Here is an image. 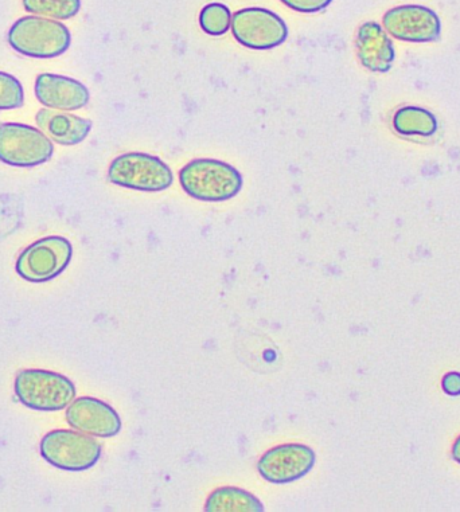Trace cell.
Here are the masks:
<instances>
[{
  "label": "cell",
  "mask_w": 460,
  "mask_h": 512,
  "mask_svg": "<svg viewBox=\"0 0 460 512\" xmlns=\"http://www.w3.org/2000/svg\"><path fill=\"white\" fill-rule=\"evenodd\" d=\"M233 15L225 5L210 3L201 10L200 26L206 34L212 37H221L228 33L232 26Z\"/></svg>",
  "instance_id": "ac0fdd59"
},
{
  "label": "cell",
  "mask_w": 460,
  "mask_h": 512,
  "mask_svg": "<svg viewBox=\"0 0 460 512\" xmlns=\"http://www.w3.org/2000/svg\"><path fill=\"white\" fill-rule=\"evenodd\" d=\"M393 127L397 134L408 136H420L430 138L438 131V120L427 109L419 107H404L393 116Z\"/></svg>",
  "instance_id": "2e32d148"
},
{
  "label": "cell",
  "mask_w": 460,
  "mask_h": 512,
  "mask_svg": "<svg viewBox=\"0 0 460 512\" xmlns=\"http://www.w3.org/2000/svg\"><path fill=\"white\" fill-rule=\"evenodd\" d=\"M52 140L27 124H0V162L13 167H35L53 158Z\"/></svg>",
  "instance_id": "52a82bcc"
},
{
  "label": "cell",
  "mask_w": 460,
  "mask_h": 512,
  "mask_svg": "<svg viewBox=\"0 0 460 512\" xmlns=\"http://www.w3.org/2000/svg\"><path fill=\"white\" fill-rule=\"evenodd\" d=\"M442 388L444 393L451 397L460 396V374L459 373H448L444 375L442 381Z\"/></svg>",
  "instance_id": "44dd1931"
},
{
  "label": "cell",
  "mask_w": 460,
  "mask_h": 512,
  "mask_svg": "<svg viewBox=\"0 0 460 512\" xmlns=\"http://www.w3.org/2000/svg\"><path fill=\"white\" fill-rule=\"evenodd\" d=\"M385 30L393 38L412 44L438 41L442 22L434 10L426 6L404 5L389 10L382 18Z\"/></svg>",
  "instance_id": "30bf717a"
},
{
  "label": "cell",
  "mask_w": 460,
  "mask_h": 512,
  "mask_svg": "<svg viewBox=\"0 0 460 512\" xmlns=\"http://www.w3.org/2000/svg\"><path fill=\"white\" fill-rule=\"evenodd\" d=\"M73 257L68 238L50 236L35 241L19 254L17 273L30 283H48L62 275Z\"/></svg>",
  "instance_id": "8992f818"
},
{
  "label": "cell",
  "mask_w": 460,
  "mask_h": 512,
  "mask_svg": "<svg viewBox=\"0 0 460 512\" xmlns=\"http://www.w3.org/2000/svg\"><path fill=\"white\" fill-rule=\"evenodd\" d=\"M14 392L21 404L38 412H60L76 398V386L68 377L41 369L18 373Z\"/></svg>",
  "instance_id": "7a4b0ae2"
},
{
  "label": "cell",
  "mask_w": 460,
  "mask_h": 512,
  "mask_svg": "<svg viewBox=\"0 0 460 512\" xmlns=\"http://www.w3.org/2000/svg\"><path fill=\"white\" fill-rule=\"evenodd\" d=\"M72 35L64 23L45 17H23L11 26L9 44L23 56L56 58L69 49Z\"/></svg>",
  "instance_id": "3957f363"
},
{
  "label": "cell",
  "mask_w": 460,
  "mask_h": 512,
  "mask_svg": "<svg viewBox=\"0 0 460 512\" xmlns=\"http://www.w3.org/2000/svg\"><path fill=\"white\" fill-rule=\"evenodd\" d=\"M317 455L304 444H283L270 449L260 457L257 471L261 478L272 484L298 482L313 471Z\"/></svg>",
  "instance_id": "9c48e42d"
},
{
  "label": "cell",
  "mask_w": 460,
  "mask_h": 512,
  "mask_svg": "<svg viewBox=\"0 0 460 512\" xmlns=\"http://www.w3.org/2000/svg\"><path fill=\"white\" fill-rule=\"evenodd\" d=\"M25 92L21 81L9 73L0 72V111H13L23 107Z\"/></svg>",
  "instance_id": "d6986e66"
},
{
  "label": "cell",
  "mask_w": 460,
  "mask_h": 512,
  "mask_svg": "<svg viewBox=\"0 0 460 512\" xmlns=\"http://www.w3.org/2000/svg\"><path fill=\"white\" fill-rule=\"evenodd\" d=\"M23 7L27 13L66 21L79 14L81 0H23Z\"/></svg>",
  "instance_id": "e0dca14e"
},
{
  "label": "cell",
  "mask_w": 460,
  "mask_h": 512,
  "mask_svg": "<svg viewBox=\"0 0 460 512\" xmlns=\"http://www.w3.org/2000/svg\"><path fill=\"white\" fill-rule=\"evenodd\" d=\"M452 457H454L456 463L460 464V436L455 441L454 447H452Z\"/></svg>",
  "instance_id": "7402d4cb"
},
{
  "label": "cell",
  "mask_w": 460,
  "mask_h": 512,
  "mask_svg": "<svg viewBox=\"0 0 460 512\" xmlns=\"http://www.w3.org/2000/svg\"><path fill=\"white\" fill-rule=\"evenodd\" d=\"M356 48L358 60L370 72L387 73L395 62V46L380 23H362L357 33Z\"/></svg>",
  "instance_id": "4fadbf2b"
},
{
  "label": "cell",
  "mask_w": 460,
  "mask_h": 512,
  "mask_svg": "<svg viewBox=\"0 0 460 512\" xmlns=\"http://www.w3.org/2000/svg\"><path fill=\"white\" fill-rule=\"evenodd\" d=\"M66 421L76 431L109 439L122 431V418L107 402L93 397L74 398L66 408Z\"/></svg>",
  "instance_id": "8fae6325"
},
{
  "label": "cell",
  "mask_w": 460,
  "mask_h": 512,
  "mask_svg": "<svg viewBox=\"0 0 460 512\" xmlns=\"http://www.w3.org/2000/svg\"><path fill=\"white\" fill-rule=\"evenodd\" d=\"M179 183L189 197L202 202H225L243 190V175L229 163L196 159L179 171Z\"/></svg>",
  "instance_id": "6da1fadb"
},
{
  "label": "cell",
  "mask_w": 460,
  "mask_h": 512,
  "mask_svg": "<svg viewBox=\"0 0 460 512\" xmlns=\"http://www.w3.org/2000/svg\"><path fill=\"white\" fill-rule=\"evenodd\" d=\"M108 179L112 185L124 189L161 193L173 185L174 174L158 156L127 152L112 160L108 168Z\"/></svg>",
  "instance_id": "277c9868"
},
{
  "label": "cell",
  "mask_w": 460,
  "mask_h": 512,
  "mask_svg": "<svg viewBox=\"0 0 460 512\" xmlns=\"http://www.w3.org/2000/svg\"><path fill=\"white\" fill-rule=\"evenodd\" d=\"M206 512H264V504L251 492L237 487H221L209 495Z\"/></svg>",
  "instance_id": "9a60e30c"
},
{
  "label": "cell",
  "mask_w": 460,
  "mask_h": 512,
  "mask_svg": "<svg viewBox=\"0 0 460 512\" xmlns=\"http://www.w3.org/2000/svg\"><path fill=\"white\" fill-rule=\"evenodd\" d=\"M41 456L53 467L68 472H84L95 467L103 447L87 433L66 431L49 432L41 441Z\"/></svg>",
  "instance_id": "5b68a950"
},
{
  "label": "cell",
  "mask_w": 460,
  "mask_h": 512,
  "mask_svg": "<svg viewBox=\"0 0 460 512\" xmlns=\"http://www.w3.org/2000/svg\"><path fill=\"white\" fill-rule=\"evenodd\" d=\"M34 92L44 107L64 112L87 107L91 99L83 82L52 73H42L37 77Z\"/></svg>",
  "instance_id": "7c38bea8"
},
{
  "label": "cell",
  "mask_w": 460,
  "mask_h": 512,
  "mask_svg": "<svg viewBox=\"0 0 460 512\" xmlns=\"http://www.w3.org/2000/svg\"><path fill=\"white\" fill-rule=\"evenodd\" d=\"M280 2L298 13L315 14L327 9L333 0H280Z\"/></svg>",
  "instance_id": "ffe728a7"
},
{
  "label": "cell",
  "mask_w": 460,
  "mask_h": 512,
  "mask_svg": "<svg viewBox=\"0 0 460 512\" xmlns=\"http://www.w3.org/2000/svg\"><path fill=\"white\" fill-rule=\"evenodd\" d=\"M38 128L53 143L61 146H77L88 138L92 121L57 109H41L35 116Z\"/></svg>",
  "instance_id": "5bb4252c"
},
{
  "label": "cell",
  "mask_w": 460,
  "mask_h": 512,
  "mask_svg": "<svg viewBox=\"0 0 460 512\" xmlns=\"http://www.w3.org/2000/svg\"><path fill=\"white\" fill-rule=\"evenodd\" d=\"M233 37L240 45L252 50H271L283 45L288 38L287 23L274 11L249 7L233 14Z\"/></svg>",
  "instance_id": "ba28073f"
}]
</instances>
